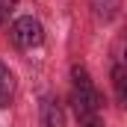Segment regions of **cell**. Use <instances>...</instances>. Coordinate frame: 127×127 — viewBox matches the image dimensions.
I'll return each instance as SVG.
<instances>
[{"instance_id":"52a82bcc","label":"cell","mask_w":127,"mask_h":127,"mask_svg":"<svg viewBox=\"0 0 127 127\" xmlns=\"http://www.w3.org/2000/svg\"><path fill=\"white\" fill-rule=\"evenodd\" d=\"M83 127H103V124H100V118H92V121H83Z\"/></svg>"},{"instance_id":"8992f818","label":"cell","mask_w":127,"mask_h":127,"mask_svg":"<svg viewBox=\"0 0 127 127\" xmlns=\"http://www.w3.org/2000/svg\"><path fill=\"white\" fill-rule=\"evenodd\" d=\"M12 6H15V0H0V21L6 18V12H9Z\"/></svg>"},{"instance_id":"5b68a950","label":"cell","mask_w":127,"mask_h":127,"mask_svg":"<svg viewBox=\"0 0 127 127\" xmlns=\"http://www.w3.org/2000/svg\"><path fill=\"white\" fill-rule=\"evenodd\" d=\"M112 83H115V97L124 103V100H127V86H124L127 77H124V65H115V68H112Z\"/></svg>"},{"instance_id":"277c9868","label":"cell","mask_w":127,"mask_h":127,"mask_svg":"<svg viewBox=\"0 0 127 127\" xmlns=\"http://www.w3.org/2000/svg\"><path fill=\"white\" fill-rule=\"evenodd\" d=\"M15 97V74L0 62V106H9Z\"/></svg>"},{"instance_id":"7a4b0ae2","label":"cell","mask_w":127,"mask_h":127,"mask_svg":"<svg viewBox=\"0 0 127 127\" xmlns=\"http://www.w3.org/2000/svg\"><path fill=\"white\" fill-rule=\"evenodd\" d=\"M9 38H12L21 50H32V47H38V44L44 41V27H41L32 15H24V18H18V21L12 24Z\"/></svg>"},{"instance_id":"6da1fadb","label":"cell","mask_w":127,"mask_h":127,"mask_svg":"<svg viewBox=\"0 0 127 127\" xmlns=\"http://www.w3.org/2000/svg\"><path fill=\"white\" fill-rule=\"evenodd\" d=\"M71 77H74L71 103H74V112H77L80 124H83V121H92V118H100V115H97V112H100V92L95 89L89 71L80 68V65H74V68H71Z\"/></svg>"},{"instance_id":"3957f363","label":"cell","mask_w":127,"mask_h":127,"mask_svg":"<svg viewBox=\"0 0 127 127\" xmlns=\"http://www.w3.org/2000/svg\"><path fill=\"white\" fill-rule=\"evenodd\" d=\"M41 124L44 127H62L65 124L62 103H59L56 97H44V100H41Z\"/></svg>"}]
</instances>
